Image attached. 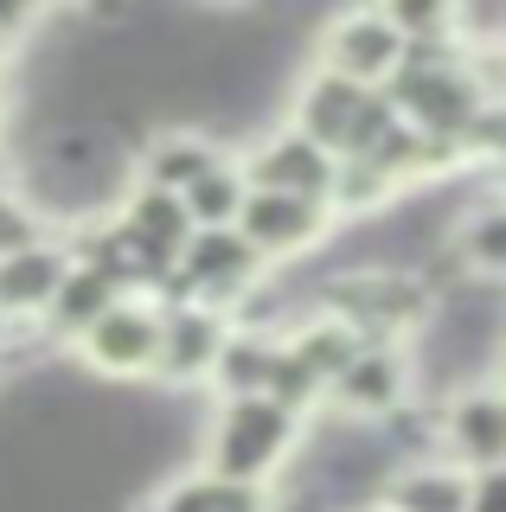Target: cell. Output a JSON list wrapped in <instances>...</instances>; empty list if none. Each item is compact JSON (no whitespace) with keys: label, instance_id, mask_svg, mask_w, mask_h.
Wrapping results in <instances>:
<instances>
[{"label":"cell","instance_id":"52a82bcc","mask_svg":"<svg viewBox=\"0 0 506 512\" xmlns=\"http://www.w3.org/2000/svg\"><path fill=\"white\" fill-rule=\"evenodd\" d=\"M404 391H410V359L404 346H359L353 365L327 384V404L340 416H353V423H385V416L404 410Z\"/></svg>","mask_w":506,"mask_h":512},{"label":"cell","instance_id":"ac0fdd59","mask_svg":"<svg viewBox=\"0 0 506 512\" xmlns=\"http://www.w3.org/2000/svg\"><path fill=\"white\" fill-rule=\"evenodd\" d=\"M154 512H276V500H270V487H237V480L193 468L154 500Z\"/></svg>","mask_w":506,"mask_h":512},{"label":"cell","instance_id":"44dd1931","mask_svg":"<svg viewBox=\"0 0 506 512\" xmlns=\"http://www.w3.org/2000/svg\"><path fill=\"white\" fill-rule=\"evenodd\" d=\"M33 244H45V218H39L33 205L20 199V192H7V186H0V256L33 250Z\"/></svg>","mask_w":506,"mask_h":512},{"label":"cell","instance_id":"9a60e30c","mask_svg":"<svg viewBox=\"0 0 506 512\" xmlns=\"http://www.w3.org/2000/svg\"><path fill=\"white\" fill-rule=\"evenodd\" d=\"M270 372H276V340L270 333L231 327L225 346H218V359H212V372H205V384H218V397L231 404V397H263Z\"/></svg>","mask_w":506,"mask_h":512},{"label":"cell","instance_id":"7c38bea8","mask_svg":"<svg viewBox=\"0 0 506 512\" xmlns=\"http://www.w3.org/2000/svg\"><path fill=\"white\" fill-rule=\"evenodd\" d=\"M109 218H116L122 231H129L135 244L148 250L154 263H161V269H173V263H180L186 237H193V224H186L180 199H173V192H154V186H141V180H135L129 192H122V205H116Z\"/></svg>","mask_w":506,"mask_h":512},{"label":"cell","instance_id":"8992f818","mask_svg":"<svg viewBox=\"0 0 506 512\" xmlns=\"http://www.w3.org/2000/svg\"><path fill=\"white\" fill-rule=\"evenodd\" d=\"M398 58H404V39L391 32L385 7H359V13H340V20L321 32V64H314V71L340 77V84H359V90H385V77L398 71Z\"/></svg>","mask_w":506,"mask_h":512},{"label":"cell","instance_id":"30bf717a","mask_svg":"<svg viewBox=\"0 0 506 512\" xmlns=\"http://www.w3.org/2000/svg\"><path fill=\"white\" fill-rule=\"evenodd\" d=\"M366 96L372 90H359V84H340V77H327V71H314L302 90H295V135H308L321 154H346V141H353V128H359V109H366Z\"/></svg>","mask_w":506,"mask_h":512},{"label":"cell","instance_id":"6da1fadb","mask_svg":"<svg viewBox=\"0 0 506 512\" xmlns=\"http://www.w3.org/2000/svg\"><path fill=\"white\" fill-rule=\"evenodd\" d=\"M295 442H302V416H289L270 397H231L205 436V474L237 480V487H270Z\"/></svg>","mask_w":506,"mask_h":512},{"label":"cell","instance_id":"e0dca14e","mask_svg":"<svg viewBox=\"0 0 506 512\" xmlns=\"http://www.w3.org/2000/svg\"><path fill=\"white\" fill-rule=\"evenodd\" d=\"M109 301H122V295H116V288H109V282L97 276V269L71 263V269H65V282L52 288V301H45V314L33 320V327H39V333H52V340H65V346H71L77 333H84L90 320H97V314L109 308Z\"/></svg>","mask_w":506,"mask_h":512},{"label":"cell","instance_id":"7a4b0ae2","mask_svg":"<svg viewBox=\"0 0 506 512\" xmlns=\"http://www.w3.org/2000/svg\"><path fill=\"white\" fill-rule=\"evenodd\" d=\"M257 282H263V256L237 231H193L186 250H180V263H173V276L161 282V295H154V308H186V301H199V308L225 314L231 301H244Z\"/></svg>","mask_w":506,"mask_h":512},{"label":"cell","instance_id":"cb8c5ba5","mask_svg":"<svg viewBox=\"0 0 506 512\" xmlns=\"http://www.w3.org/2000/svg\"><path fill=\"white\" fill-rule=\"evenodd\" d=\"M0 122H7V90H0Z\"/></svg>","mask_w":506,"mask_h":512},{"label":"cell","instance_id":"d6986e66","mask_svg":"<svg viewBox=\"0 0 506 512\" xmlns=\"http://www.w3.org/2000/svg\"><path fill=\"white\" fill-rule=\"evenodd\" d=\"M276 346L289 352V359L302 365V372H308L314 384H321V391H327V384H334V378L346 372V365H353V352H359V340L340 327L334 314H314V320H302V327H295L289 340H276Z\"/></svg>","mask_w":506,"mask_h":512},{"label":"cell","instance_id":"3957f363","mask_svg":"<svg viewBox=\"0 0 506 512\" xmlns=\"http://www.w3.org/2000/svg\"><path fill=\"white\" fill-rule=\"evenodd\" d=\"M154 346H161V308L154 301H109L71 340V352L97 378H154Z\"/></svg>","mask_w":506,"mask_h":512},{"label":"cell","instance_id":"5bb4252c","mask_svg":"<svg viewBox=\"0 0 506 512\" xmlns=\"http://www.w3.org/2000/svg\"><path fill=\"white\" fill-rule=\"evenodd\" d=\"M462 500H468V474L455 461H410V468H391L385 487H378L385 512H462Z\"/></svg>","mask_w":506,"mask_h":512},{"label":"cell","instance_id":"2e32d148","mask_svg":"<svg viewBox=\"0 0 506 512\" xmlns=\"http://www.w3.org/2000/svg\"><path fill=\"white\" fill-rule=\"evenodd\" d=\"M449 250L462 256L468 276L500 282V269H506V205H500V192H481L474 212L449 224Z\"/></svg>","mask_w":506,"mask_h":512},{"label":"cell","instance_id":"8fae6325","mask_svg":"<svg viewBox=\"0 0 506 512\" xmlns=\"http://www.w3.org/2000/svg\"><path fill=\"white\" fill-rule=\"evenodd\" d=\"M71 256L58 250V237H45L33 250H13L0 256V327H13V320H39L45 301H52V288L65 282Z\"/></svg>","mask_w":506,"mask_h":512},{"label":"cell","instance_id":"9c48e42d","mask_svg":"<svg viewBox=\"0 0 506 512\" xmlns=\"http://www.w3.org/2000/svg\"><path fill=\"white\" fill-rule=\"evenodd\" d=\"M231 320L218 308H199V301H186V308H161V346H154V378L161 384H205L212 372L218 346H225Z\"/></svg>","mask_w":506,"mask_h":512},{"label":"cell","instance_id":"5b68a950","mask_svg":"<svg viewBox=\"0 0 506 512\" xmlns=\"http://www.w3.org/2000/svg\"><path fill=\"white\" fill-rule=\"evenodd\" d=\"M430 423H436V442L455 455L462 474L506 468V397H500L494 378L442 397V410H430Z\"/></svg>","mask_w":506,"mask_h":512},{"label":"cell","instance_id":"4fadbf2b","mask_svg":"<svg viewBox=\"0 0 506 512\" xmlns=\"http://www.w3.org/2000/svg\"><path fill=\"white\" fill-rule=\"evenodd\" d=\"M218 160H231V154L218 148L212 135H199V128H167V135H154L148 148H141V186L173 192V199H180V192L193 186V180H205Z\"/></svg>","mask_w":506,"mask_h":512},{"label":"cell","instance_id":"603a6c76","mask_svg":"<svg viewBox=\"0 0 506 512\" xmlns=\"http://www.w3.org/2000/svg\"><path fill=\"white\" fill-rule=\"evenodd\" d=\"M7 58H13V45H7V39H0V71H7Z\"/></svg>","mask_w":506,"mask_h":512},{"label":"cell","instance_id":"277c9868","mask_svg":"<svg viewBox=\"0 0 506 512\" xmlns=\"http://www.w3.org/2000/svg\"><path fill=\"white\" fill-rule=\"evenodd\" d=\"M231 231L244 237L263 263H289V256L327 244L334 212H327V199H295V192H244Z\"/></svg>","mask_w":506,"mask_h":512},{"label":"cell","instance_id":"ffe728a7","mask_svg":"<svg viewBox=\"0 0 506 512\" xmlns=\"http://www.w3.org/2000/svg\"><path fill=\"white\" fill-rule=\"evenodd\" d=\"M244 192H250V186H244V167H237V160H218L205 180H193V186L180 192V212H186V224H193V231H231Z\"/></svg>","mask_w":506,"mask_h":512},{"label":"cell","instance_id":"ba28073f","mask_svg":"<svg viewBox=\"0 0 506 512\" xmlns=\"http://www.w3.org/2000/svg\"><path fill=\"white\" fill-rule=\"evenodd\" d=\"M244 186L250 192H295V199H327L334 186V154H321L308 135L295 128H276L270 141H257L244 160Z\"/></svg>","mask_w":506,"mask_h":512},{"label":"cell","instance_id":"d4e9b609","mask_svg":"<svg viewBox=\"0 0 506 512\" xmlns=\"http://www.w3.org/2000/svg\"><path fill=\"white\" fill-rule=\"evenodd\" d=\"M0 346H7V327H0Z\"/></svg>","mask_w":506,"mask_h":512},{"label":"cell","instance_id":"484cf974","mask_svg":"<svg viewBox=\"0 0 506 512\" xmlns=\"http://www.w3.org/2000/svg\"><path fill=\"white\" fill-rule=\"evenodd\" d=\"M366 512H385V506H366Z\"/></svg>","mask_w":506,"mask_h":512},{"label":"cell","instance_id":"7402d4cb","mask_svg":"<svg viewBox=\"0 0 506 512\" xmlns=\"http://www.w3.org/2000/svg\"><path fill=\"white\" fill-rule=\"evenodd\" d=\"M462 512H506V468L468 474V500H462Z\"/></svg>","mask_w":506,"mask_h":512}]
</instances>
